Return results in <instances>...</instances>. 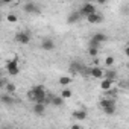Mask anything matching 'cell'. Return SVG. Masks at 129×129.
Wrapping results in <instances>:
<instances>
[{
  "mask_svg": "<svg viewBox=\"0 0 129 129\" xmlns=\"http://www.w3.org/2000/svg\"><path fill=\"white\" fill-rule=\"evenodd\" d=\"M55 41L52 40V38H44L43 41H41V49L43 50H47V52H50V50H53L55 49Z\"/></svg>",
  "mask_w": 129,
  "mask_h": 129,
  "instance_id": "52a82bcc",
  "label": "cell"
},
{
  "mask_svg": "<svg viewBox=\"0 0 129 129\" xmlns=\"http://www.w3.org/2000/svg\"><path fill=\"white\" fill-rule=\"evenodd\" d=\"M109 105H115V100H114V99H102V100H100V108L109 106Z\"/></svg>",
  "mask_w": 129,
  "mask_h": 129,
  "instance_id": "44dd1931",
  "label": "cell"
},
{
  "mask_svg": "<svg viewBox=\"0 0 129 129\" xmlns=\"http://www.w3.org/2000/svg\"><path fill=\"white\" fill-rule=\"evenodd\" d=\"M50 102H52V105H55V106H62L64 105V99L61 97V96H55V97H52L50 99Z\"/></svg>",
  "mask_w": 129,
  "mask_h": 129,
  "instance_id": "e0dca14e",
  "label": "cell"
},
{
  "mask_svg": "<svg viewBox=\"0 0 129 129\" xmlns=\"http://www.w3.org/2000/svg\"><path fill=\"white\" fill-rule=\"evenodd\" d=\"M90 46H93V47H99V46H100V43H97V41L91 40V41H90Z\"/></svg>",
  "mask_w": 129,
  "mask_h": 129,
  "instance_id": "484cf974",
  "label": "cell"
},
{
  "mask_svg": "<svg viewBox=\"0 0 129 129\" xmlns=\"http://www.w3.org/2000/svg\"><path fill=\"white\" fill-rule=\"evenodd\" d=\"M0 102L5 103V105H14V103H15V100L11 97V93H5V94H2V96H0Z\"/></svg>",
  "mask_w": 129,
  "mask_h": 129,
  "instance_id": "30bf717a",
  "label": "cell"
},
{
  "mask_svg": "<svg viewBox=\"0 0 129 129\" xmlns=\"http://www.w3.org/2000/svg\"><path fill=\"white\" fill-rule=\"evenodd\" d=\"M34 112L37 114V115H44V112H46V105L44 103H38V102H35V105H34Z\"/></svg>",
  "mask_w": 129,
  "mask_h": 129,
  "instance_id": "9c48e42d",
  "label": "cell"
},
{
  "mask_svg": "<svg viewBox=\"0 0 129 129\" xmlns=\"http://www.w3.org/2000/svg\"><path fill=\"white\" fill-rule=\"evenodd\" d=\"M103 78L114 82V81L117 79V72H114V70H105V72H103Z\"/></svg>",
  "mask_w": 129,
  "mask_h": 129,
  "instance_id": "4fadbf2b",
  "label": "cell"
},
{
  "mask_svg": "<svg viewBox=\"0 0 129 129\" xmlns=\"http://www.w3.org/2000/svg\"><path fill=\"white\" fill-rule=\"evenodd\" d=\"M23 9H24V12H27V14H40V8H38L34 2H27V3L23 6Z\"/></svg>",
  "mask_w": 129,
  "mask_h": 129,
  "instance_id": "8992f818",
  "label": "cell"
},
{
  "mask_svg": "<svg viewBox=\"0 0 129 129\" xmlns=\"http://www.w3.org/2000/svg\"><path fill=\"white\" fill-rule=\"evenodd\" d=\"M15 40H17L20 44H29V41H30V34H29L27 30L18 32V34L15 35Z\"/></svg>",
  "mask_w": 129,
  "mask_h": 129,
  "instance_id": "277c9868",
  "label": "cell"
},
{
  "mask_svg": "<svg viewBox=\"0 0 129 129\" xmlns=\"http://www.w3.org/2000/svg\"><path fill=\"white\" fill-rule=\"evenodd\" d=\"M6 91L8 93H14L15 91V85L14 84H6Z\"/></svg>",
  "mask_w": 129,
  "mask_h": 129,
  "instance_id": "d4e9b609",
  "label": "cell"
},
{
  "mask_svg": "<svg viewBox=\"0 0 129 129\" xmlns=\"http://www.w3.org/2000/svg\"><path fill=\"white\" fill-rule=\"evenodd\" d=\"M96 2H97L99 5H105V3H106V0H96Z\"/></svg>",
  "mask_w": 129,
  "mask_h": 129,
  "instance_id": "4316f807",
  "label": "cell"
},
{
  "mask_svg": "<svg viewBox=\"0 0 129 129\" xmlns=\"http://www.w3.org/2000/svg\"><path fill=\"white\" fill-rule=\"evenodd\" d=\"M27 99L30 102H38V103H44L47 105L50 102V99H47V93H46V88L43 85H35L32 87L29 91H27Z\"/></svg>",
  "mask_w": 129,
  "mask_h": 129,
  "instance_id": "6da1fadb",
  "label": "cell"
},
{
  "mask_svg": "<svg viewBox=\"0 0 129 129\" xmlns=\"http://www.w3.org/2000/svg\"><path fill=\"white\" fill-rule=\"evenodd\" d=\"M91 40H94V41H97V43H105L108 38H106V35H105V34H96Z\"/></svg>",
  "mask_w": 129,
  "mask_h": 129,
  "instance_id": "d6986e66",
  "label": "cell"
},
{
  "mask_svg": "<svg viewBox=\"0 0 129 129\" xmlns=\"http://www.w3.org/2000/svg\"><path fill=\"white\" fill-rule=\"evenodd\" d=\"M103 81L100 82V88L103 90V91H106V90H109L111 87H112V81H109V79H105V78H102Z\"/></svg>",
  "mask_w": 129,
  "mask_h": 129,
  "instance_id": "9a60e30c",
  "label": "cell"
},
{
  "mask_svg": "<svg viewBox=\"0 0 129 129\" xmlns=\"http://www.w3.org/2000/svg\"><path fill=\"white\" fill-rule=\"evenodd\" d=\"M88 53H90V56H97V53H99V47H93V46H90Z\"/></svg>",
  "mask_w": 129,
  "mask_h": 129,
  "instance_id": "7402d4cb",
  "label": "cell"
},
{
  "mask_svg": "<svg viewBox=\"0 0 129 129\" xmlns=\"http://www.w3.org/2000/svg\"><path fill=\"white\" fill-rule=\"evenodd\" d=\"M70 72L72 73H81L82 70H84V66H82V64L79 62V61H73L72 64H70Z\"/></svg>",
  "mask_w": 129,
  "mask_h": 129,
  "instance_id": "ba28073f",
  "label": "cell"
},
{
  "mask_svg": "<svg viewBox=\"0 0 129 129\" xmlns=\"http://www.w3.org/2000/svg\"><path fill=\"white\" fill-rule=\"evenodd\" d=\"M59 84L64 85V87H67V85L72 84V78H70V76H61V78H59Z\"/></svg>",
  "mask_w": 129,
  "mask_h": 129,
  "instance_id": "ac0fdd59",
  "label": "cell"
},
{
  "mask_svg": "<svg viewBox=\"0 0 129 129\" xmlns=\"http://www.w3.org/2000/svg\"><path fill=\"white\" fill-rule=\"evenodd\" d=\"M0 21H2V17H0Z\"/></svg>",
  "mask_w": 129,
  "mask_h": 129,
  "instance_id": "4dcf8cb0",
  "label": "cell"
},
{
  "mask_svg": "<svg viewBox=\"0 0 129 129\" xmlns=\"http://www.w3.org/2000/svg\"><path fill=\"white\" fill-rule=\"evenodd\" d=\"M6 70H8V75H11V76L20 75V61H18V56H14V58H11L6 62Z\"/></svg>",
  "mask_w": 129,
  "mask_h": 129,
  "instance_id": "7a4b0ae2",
  "label": "cell"
},
{
  "mask_svg": "<svg viewBox=\"0 0 129 129\" xmlns=\"http://www.w3.org/2000/svg\"><path fill=\"white\" fill-rule=\"evenodd\" d=\"M72 94H73V91H72L70 88H64V90L61 91V97H62V99H70Z\"/></svg>",
  "mask_w": 129,
  "mask_h": 129,
  "instance_id": "ffe728a7",
  "label": "cell"
},
{
  "mask_svg": "<svg viewBox=\"0 0 129 129\" xmlns=\"http://www.w3.org/2000/svg\"><path fill=\"white\" fill-rule=\"evenodd\" d=\"M17 20H18V18H17L15 14H8V21H9V23H15Z\"/></svg>",
  "mask_w": 129,
  "mask_h": 129,
  "instance_id": "cb8c5ba5",
  "label": "cell"
},
{
  "mask_svg": "<svg viewBox=\"0 0 129 129\" xmlns=\"http://www.w3.org/2000/svg\"><path fill=\"white\" fill-rule=\"evenodd\" d=\"M102 20H103V17L100 14H97V11L87 15V21L91 23V24H99V23H102Z\"/></svg>",
  "mask_w": 129,
  "mask_h": 129,
  "instance_id": "5b68a950",
  "label": "cell"
},
{
  "mask_svg": "<svg viewBox=\"0 0 129 129\" xmlns=\"http://www.w3.org/2000/svg\"><path fill=\"white\" fill-rule=\"evenodd\" d=\"M0 85H3V79H2V76H0Z\"/></svg>",
  "mask_w": 129,
  "mask_h": 129,
  "instance_id": "f1b7e54d",
  "label": "cell"
},
{
  "mask_svg": "<svg viewBox=\"0 0 129 129\" xmlns=\"http://www.w3.org/2000/svg\"><path fill=\"white\" fill-rule=\"evenodd\" d=\"M81 15H88V14H93V12H96V6L93 5V2H85V5L81 8Z\"/></svg>",
  "mask_w": 129,
  "mask_h": 129,
  "instance_id": "3957f363",
  "label": "cell"
},
{
  "mask_svg": "<svg viewBox=\"0 0 129 129\" xmlns=\"http://www.w3.org/2000/svg\"><path fill=\"white\" fill-rule=\"evenodd\" d=\"M81 17H82L81 12L78 11V12H73L72 15H69V17H67V21H69V23H76L78 20H81Z\"/></svg>",
  "mask_w": 129,
  "mask_h": 129,
  "instance_id": "5bb4252c",
  "label": "cell"
},
{
  "mask_svg": "<svg viewBox=\"0 0 129 129\" xmlns=\"http://www.w3.org/2000/svg\"><path fill=\"white\" fill-rule=\"evenodd\" d=\"M115 109H117V105H109V106H103V108H102V111H103L105 114H108V115L115 114Z\"/></svg>",
  "mask_w": 129,
  "mask_h": 129,
  "instance_id": "2e32d148",
  "label": "cell"
},
{
  "mask_svg": "<svg viewBox=\"0 0 129 129\" xmlns=\"http://www.w3.org/2000/svg\"><path fill=\"white\" fill-rule=\"evenodd\" d=\"M90 75L96 79H102L103 78V70L99 69V67H93V69H90Z\"/></svg>",
  "mask_w": 129,
  "mask_h": 129,
  "instance_id": "7c38bea8",
  "label": "cell"
},
{
  "mask_svg": "<svg viewBox=\"0 0 129 129\" xmlns=\"http://www.w3.org/2000/svg\"><path fill=\"white\" fill-rule=\"evenodd\" d=\"M72 117L73 118H76V120H85L87 118V111L85 109H78V111H73V114H72Z\"/></svg>",
  "mask_w": 129,
  "mask_h": 129,
  "instance_id": "8fae6325",
  "label": "cell"
},
{
  "mask_svg": "<svg viewBox=\"0 0 129 129\" xmlns=\"http://www.w3.org/2000/svg\"><path fill=\"white\" fill-rule=\"evenodd\" d=\"M85 2H93V0H85Z\"/></svg>",
  "mask_w": 129,
  "mask_h": 129,
  "instance_id": "f546056e",
  "label": "cell"
},
{
  "mask_svg": "<svg viewBox=\"0 0 129 129\" xmlns=\"http://www.w3.org/2000/svg\"><path fill=\"white\" fill-rule=\"evenodd\" d=\"M2 3H11V0H2Z\"/></svg>",
  "mask_w": 129,
  "mask_h": 129,
  "instance_id": "83f0119b",
  "label": "cell"
},
{
  "mask_svg": "<svg viewBox=\"0 0 129 129\" xmlns=\"http://www.w3.org/2000/svg\"><path fill=\"white\" fill-rule=\"evenodd\" d=\"M112 64H114V58H112V56H108V58L105 59V66H106V67H111Z\"/></svg>",
  "mask_w": 129,
  "mask_h": 129,
  "instance_id": "603a6c76",
  "label": "cell"
}]
</instances>
